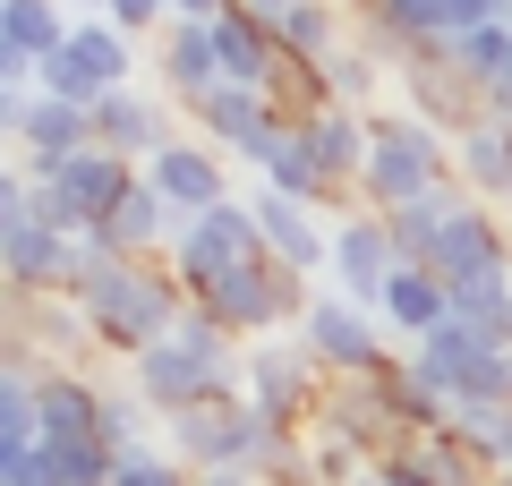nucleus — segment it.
<instances>
[{"mask_svg": "<svg viewBox=\"0 0 512 486\" xmlns=\"http://www.w3.org/2000/svg\"><path fill=\"white\" fill-rule=\"evenodd\" d=\"M316 418H325V427H342V435H359L367 452H402L410 435V410H402V393H393V367H384V376H333L325 384V401H316Z\"/></svg>", "mask_w": 512, "mask_h": 486, "instance_id": "14", "label": "nucleus"}, {"mask_svg": "<svg viewBox=\"0 0 512 486\" xmlns=\"http://www.w3.org/2000/svg\"><path fill=\"white\" fill-rule=\"evenodd\" d=\"M94 145V103H60V94H35V120L18 128V145L9 154L26 162V171H52V162L86 154Z\"/></svg>", "mask_w": 512, "mask_h": 486, "instance_id": "26", "label": "nucleus"}, {"mask_svg": "<svg viewBox=\"0 0 512 486\" xmlns=\"http://www.w3.org/2000/svg\"><path fill=\"white\" fill-rule=\"evenodd\" d=\"M402 265L410 256H402V239H393V214H376V205H342V214H333V273L325 282H342L350 299L376 307L384 282H393Z\"/></svg>", "mask_w": 512, "mask_h": 486, "instance_id": "13", "label": "nucleus"}, {"mask_svg": "<svg viewBox=\"0 0 512 486\" xmlns=\"http://www.w3.org/2000/svg\"><path fill=\"white\" fill-rule=\"evenodd\" d=\"M393 94H402L410 111H427L436 128H453V137H461V128H478V120L495 111L487 94H478L470 77H461V60L444 52V43H419V52L402 60V86H393Z\"/></svg>", "mask_w": 512, "mask_h": 486, "instance_id": "18", "label": "nucleus"}, {"mask_svg": "<svg viewBox=\"0 0 512 486\" xmlns=\"http://www.w3.org/2000/svg\"><path fill=\"white\" fill-rule=\"evenodd\" d=\"M94 435H103L111 452H137V444H163V410H154L146 393L128 376H103V410H94Z\"/></svg>", "mask_w": 512, "mask_h": 486, "instance_id": "27", "label": "nucleus"}, {"mask_svg": "<svg viewBox=\"0 0 512 486\" xmlns=\"http://www.w3.org/2000/svg\"><path fill=\"white\" fill-rule=\"evenodd\" d=\"M487 486H512V461H495V478H487Z\"/></svg>", "mask_w": 512, "mask_h": 486, "instance_id": "40", "label": "nucleus"}, {"mask_svg": "<svg viewBox=\"0 0 512 486\" xmlns=\"http://www.w3.org/2000/svg\"><path fill=\"white\" fill-rule=\"evenodd\" d=\"M299 342L325 359V376H384V367L402 359L393 324H384L367 299H350L342 282H316L308 290V307H299Z\"/></svg>", "mask_w": 512, "mask_h": 486, "instance_id": "3", "label": "nucleus"}, {"mask_svg": "<svg viewBox=\"0 0 512 486\" xmlns=\"http://www.w3.org/2000/svg\"><path fill=\"white\" fill-rule=\"evenodd\" d=\"M248 205H256V222H265V256H282L299 282H325L333 273V214L325 205L282 197V188H256V180H248Z\"/></svg>", "mask_w": 512, "mask_h": 486, "instance_id": "16", "label": "nucleus"}, {"mask_svg": "<svg viewBox=\"0 0 512 486\" xmlns=\"http://www.w3.org/2000/svg\"><path fill=\"white\" fill-rule=\"evenodd\" d=\"M111 461L103 435H43V486H111Z\"/></svg>", "mask_w": 512, "mask_h": 486, "instance_id": "30", "label": "nucleus"}, {"mask_svg": "<svg viewBox=\"0 0 512 486\" xmlns=\"http://www.w3.org/2000/svg\"><path fill=\"white\" fill-rule=\"evenodd\" d=\"M103 18H111V26H128L137 43H154V35L171 26V0H103Z\"/></svg>", "mask_w": 512, "mask_h": 486, "instance_id": "33", "label": "nucleus"}, {"mask_svg": "<svg viewBox=\"0 0 512 486\" xmlns=\"http://www.w3.org/2000/svg\"><path fill=\"white\" fill-rule=\"evenodd\" d=\"M299 128H308L325 180L342 188V197H359V171H367V154H376V111H359V103H316V111H299Z\"/></svg>", "mask_w": 512, "mask_h": 486, "instance_id": "21", "label": "nucleus"}, {"mask_svg": "<svg viewBox=\"0 0 512 486\" xmlns=\"http://www.w3.org/2000/svg\"><path fill=\"white\" fill-rule=\"evenodd\" d=\"M35 180H43V222H60V231H103V214L146 180V162L111 154V145H86V154L52 162V171H35Z\"/></svg>", "mask_w": 512, "mask_h": 486, "instance_id": "7", "label": "nucleus"}, {"mask_svg": "<svg viewBox=\"0 0 512 486\" xmlns=\"http://www.w3.org/2000/svg\"><path fill=\"white\" fill-rule=\"evenodd\" d=\"M94 239L86 231H60V222L26 214V222H0V282L9 290H77Z\"/></svg>", "mask_w": 512, "mask_h": 486, "instance_id": "10", "label": "nucleus"}, {"mask_svg": "<svg viewBox=\"0 0 512 486\" xmlns=\"http://www.w3.org/2000/svg\"><path fill=\"white\" fill-rule=\"evenodd\" d=\"M495 120H504V128H512V86H504V94H495Z\"/></svg>", "mask_w": 512, "mask_h": 486, "instance_id": "38", "label": "nucleus"}, {"mask_svg": "<svg viewBox=\"0 0 512 486\" xmlns=\"http://www.w3.org/2000/svg\"><path fill=\"white\" fill-rule=\"evenodd\" d=\"M308 290H316V282H299L282 256H248V265H231L222 282H205L197 307H205L214 324H231L239 342H256V333H291L299 307H308Z\"/></svg>", "mask_w": 512, "mask_h": 486, "instance_id": "6", "label": "nucleus"}, {"mask_svg": "<svg viewBox=\"0 0 512 486\" xmlns=\"http://www.w3.org/2000/svg\"><path fill=\"white\" fill-rule=\"evenodd\" d=\"M291 120V111L274 103V86H239V77H214V86L197 94V103H188V128H197L205 145H222V154L239 162V171H248V154L265 137H274V128Z\"/></svg>", "mask_w": 512, "mask_h": 486, "instance_id": "11", "label": "nucleus"}, {"mask_svg": "<svg viewBox=\"0 0 512 486\" xmlns=\"http://www.w3.org/2000/svg\"><path fill=\"white\" fill-rule=\"evenodd\" d=\"M171 273L188 282V299H197L205 282H222L231 265H248V256H265V222H256V205L248 197H222V205H205V214H188L180 222V239H171Z\"/></svg>", "mask_w": 512, "mask_h": 486, "instance_id": "8", "label": "nucleus"}, {"mask_svg": "<svg viewBox=\"0 0 512 486\" xmlns=\"http://www.w3.org/2000/svg\"><path fill=\"white\" fill-rule=\"evenodd\" d=\"M94 239H103L111 256H163L171 239H180V214H171V197H163L154 180H137V188L103 214V231H94Z\"/></svg>", "mask_w": 512, "mask_h": 486, "instance_id": "25", "label": "nucleus"}, {"mask_svg": "<svg viewBox=\"0 0 512 486\" xmlns=\"http://www.w3.org/2000/svg\"><path fill=\"white\" fill-rule=\"evenodd\" d=\"M214 52H222V77H239V86H274L282 77V35H274V18H256V9H222L214 18Z\"/></svg>", "mask_w": 512, "mask_h": 486, "instance_id": "24", "label": "nucleus"}, {"mask_svg": "<svg viewBox=\"0 0 512 486\" xmlns=\"http://www.w3.org/2000/svg\"><path fill=\"white\" fill-rule=\"evenodd\" d=\"M69 9H77V18H94V9H103V0H69Z\"/></svg>", "mask_w": 512, "mask_h": 486, "instance_id": "41", "label": "nucleus"}, {"mask_svg": "<svg viewBox=\"0 0 512 486\" xmlns=\"http://www.w3.org/2000/svg\"><path fill=\"white\" fill-rule=\"evenodd\" d=\"M77 26L69 0H0V77H35L43 52H60Z\"/></svg>", "mask_w": 512, "mask_h": 486, "instance_id": "22", "label": "nucleus"}, {"mask_svg": "<svg viewBox=\"0 0 512 486\" xmlns=\"http://www.w3.org/2000/svg\"><path fill=\"white\" fill-rule=\"evenodd\" d=\"M69 299L94 316V333H103L111 359H137L146 342H163L171 324L188 316V282L171 273V256H111L103 239H94V256H86V273H77Z\"/></svg>", "mask_w": 512, "mask_h": 486, "instance_id": "1", "label": "nucleus"}, {"mask_svg": "<svg viewBox=\"0 0 512 486\" xmlns=\"http://www.w3.org/2000/svg\"><path fill=\"white\" fill-rule=\"evenodd\" d=\"M239 9H256V18H282V9H299V0H239Z\"/></svg>", "mask_w": 512, "mask_h": 486, "instance_id": "36", "label": "nucleus"}, {"mask_svg": "<svg viewBox=\"0 0 512 486\" xmlns=\"http://www.w3.org/2000/svg\"><path fill=\"white\" fill-rule=\"evenodd\" d=\"M180 128H188V103H171L154 77L111 86L103 103H94V145H111V154H128V162H154Z\"/></svg>", "mask_w": 512, "mask_h": 486, "instance_id": "12", "label": "nucleus"}, {"mask_svg": "<svg viewBox=\"0 0 512 486\" xmlns=\"http://www.w3.org/2000/svg\"><path fill=\"white\" fill-rule=\"evenodd\" d=\"M453 171L478 188V197H504V188H512V128L495 120V111H487L478 128H461V137H453Z\"/></svg>", "mask_w": 512, "mask_h": 486, "instance_id": "28", "label": "nucleus"}, {"mask_svg": "<svg viewBox=\"0 0 512 486\" xmlns=\"http://www.w3.org/2000/svg\"><path fill=\"white\" fill-rule=\"evenodd\" d=\"M231 0H171V18H222Z\"/></svg>", "mask_w": 512, "mask_h": 486, "instance_id": "35", "label": "nucleus"}, {"mask_svg": "<svg viewBox=\"0 0 512 486\" xmlns=\"http://www.w3.org/2000/svg\"><path fill=\"white\" fill-rule=\"evenodd\" d=\"M359 18L393 26L402 43H453V0H367Z\"/></svg>", "mask_w": 512, "mask_h": 486, "instance_id": "31", "label": "nucleus"}, {"mask_svg": "<svg viewBox=\"0 0 512 486\" xmlns=\"http://www.w3.org/2000/svg\"><path fill=\"white\" fill-rule=\"evenodd\" d=\"M248 180L256 188H282V197H308V205H325V214L359 205V197H342V188L325 180V162H316V145H308V128H299V120H282L274 137L248 154Z\"/></svg>", "mask_w": 512, "mask_h": 486, "instance_id": "19", "label": "nucleus"}, {"mask_svg": "<svg viewBox=\"0 0 512 486\" xmlns=\"http://www.w3.org/2000/svg\"><path fill=\"white\" fill-rule=\"evenodd\" d=\"M120 376H128L137 393L154 401V410L171 418V410H188V401L231 393V384H239V367H214V359H197L188 342H171V333H163V342H146L137 359H120Z\"/></svg>", "mask_w": 512, "mask_h": 486, "instance_id": "17", "label": "nucleus"}, {"mask_svg": "<svg viewBox=\"0 0 512 486\" xmlns=\"http://www.w3.org/2000/svg\"><path fill=\"white\" fill-rule=\"evenodd\" d=\"M111 486H197V469H188L171 444H137V452L111 461Z\"/></svg>", "mask_w": 512, "mask_h": 486, "instance_id": "32", "label": "nucleus"}, {"mask_svg": "<svg viewBox=\"0 0 512 486\" xmlns=\"http://www.w3.org/2000/svg\"><path fill=\"white\" fill-rule=\"evenodd\" d=\"M350 486H393V478H384V469H367V478H350Z\"/></svg>", "mask_w": 512, "mask_h": 486, "instance_id": "39", "label": "nucleus"}, {"mask_svg": "<svg viewBox=\"0 0 512 486\" xmlns=\"http://www.w3.org/2000/svg\"><path fill=\"white\" fill-rule=\"evenodd\" d=\"M197 486H265L256 469H197Z\"/></svg>", "mask_w": 512, "mask_h": 486, "instance_id": "34", "label": "nucleus"}, {"mask_svg": "<svg viewBox=\"0 0 512 486\" xmlns=\"http://www.w3.org/2000/svg\"><path fill=\"white\" fill-rule=\"evenodd\" d=\"M146 77L171 94V103H197V94L222 77V52H214V18H171L163 35L146 43Z\"/></svg>", "mask_w": 512, "mask_h": 486, "instance_id": "20", "label": "nucleus"}, {"mask_svg": "<svg viewBox=\"0 0 512 486\" xmlns=\"http://www.w3.org/2000/svg\"><path fill=\"white\" fill-rule=\"evenodd\" d=\"M146 180L171 197V214H180V222L205 214V205H222V197H248V188H239V162L222 154V145H205L197 128H180V137L146 162Z\"/></svg>", "mask_w": 512, "mask_h": 486, "instance_id": "15", "label": "nucleus"}, {"mask_svg": "<svg viewBox=\"0 0 512 486\" xmlns=\"http://www.w3.org/2000/svg\"><path fill=\"white\" fill-rule=\"evenodd\" d=\"M444 180H461L453 171V128H436L427 111H410L402 94L376 103V154H367V171H359V205L393 214V205L427 197V188H444Z\"/></svg>", "mask_w": 512, "mask_h": 486, "instance_id": "2", "label": "nucleus"}, {"mask_svg": "<svg viewBox=\"0 0 512 486\" xmlns=\"http://www.w3.org/2000/svg\"><path fill=\"white\" fill-rule=\"evenodd\" d=\"M376 316L393 324V342H419V333H436V324H453L461 307H453V282H444L436 265H402L393 282H384Z\"/></svg>", "mask_w": 512, "mask_h": 486, "instance_id": "23", "label": "nucleus"}, {"mask_svg": "<svg viewBox=\"0 0 512 486\" xmlns=\"http://www.w3.org/2000/svg\"><path fill=\"white\" fill-rule=\"evenodd\" d=\"M495 461H512V410H504V427H495Z\"/></svg>", "mask_w": 512, "mask_h": 486, "instance_id": "37", "label": "nucleus"}, {"mask_svg": "<svg viewBox=\"0 0 512 486\" xmlns=\"http://www.w3.org/2000/svg\"><path fill=\"white\" fill-rule=\"evenodd\" d=\"M444 52L461 60V77H470V86L487 94V103H495V94L512 86V18H487V26H461V35L444 43Z\"/></svg>", "mask_w": 512, "mask_h": 486, "instance_id": "29", "label": "nucleus"}, {"mask_svg": "<svg viewBox=\"0 0 512 486\" xmlns=\"http://www.w3.org/2000/svg\"><path fill=\"white\" fill-rule=\"evenodd\" d=\"M137 69H146V43L94 9V18L69 26V43H60V52L35 60V86L60 94V103H103L111 86H137Z\"/></svg>", "mask_w": 512, "mask_h": 486, "instance_id": "4", "label": "nucleus"}, {"mask_svg": "<svg viewBox=\"0 0 512 486\" xmlns=\"http://www.w3.org/2000/svg\"><path fill=\"white\" fill-rule=\"evenodd\" d=\"M325 384H333V376H325V359L299 342V324H291V333H256V342L239 350V393L274 418V427H291V435L316 418Z\"/></svg>", "mask_w": 512, "mask_h": 486, "instance_id": "5", "label": "nucleus"}, {"mask_svg": "<svg viewBox=\"0 0 512 486\" xmlns=\"http://www.w3.org/2000/svg\"><path fill=\"white\" fill-rule=\"evenodd\" d=\"M427 265L453 282V299H470V290L504 282V273H512V222L470 188V197L453 205V222H444V239H436V256H427Z\"/></svg>", "mask_w": 512, "mask_h": 486, "instance_id": "9", "label": "nucleus"}]
</instances>
